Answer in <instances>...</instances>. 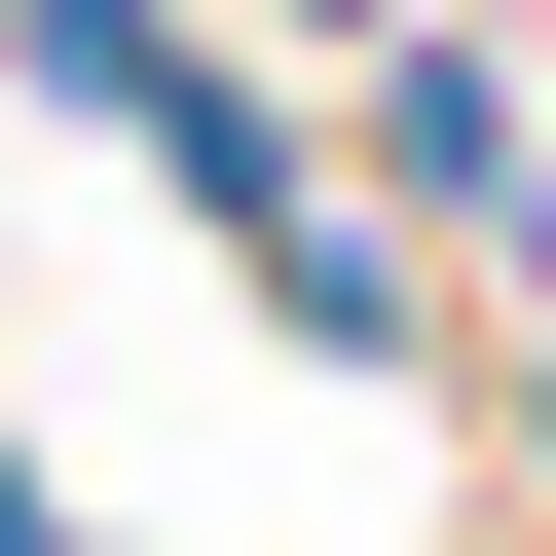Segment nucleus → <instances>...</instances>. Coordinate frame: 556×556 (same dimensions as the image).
Wrapping results in <instances>:
<instances>
[{"mask_svg":"<svg viewBox=\"0 0 556 556\" xmlns=\"http://www.w3.org/2000/svg\"><path fill=\"white\" fill-rule=\"evenodd\" d=\"M482 408H519V482H556V334H519V371H482Z\"/></svg>","mask_w":556,"mask_h":556,"instance_id":"nucleus-2","label":"nucleus"},{"mask_svg":"<svg viewBox=\"0 0 556 556\" xmlns=\"http://www.w3.org/2000/svg\"><path fill=\"white\" fill-rule=\"evenodd\" d=\"M519 38H556V0H519Z\"/></svg>","mask_w":556,"mask_h":556,"instance_id":"nucleus-3","label":"nucleus"},{"mask_svg":"<svg viewBox=\"0 0 556 556\" xmlns=\"http://www.w3.org/2000/svg\"><path fill=\"white\" fill-rule=\"evenodd\" d=\"M260 38H298V75H371V38H445V0H260Z\"/></svg>","mask_w":556,"mask_h":556,"instance_id":"nucleus-1","label":"nucleus"}]
</instances>
